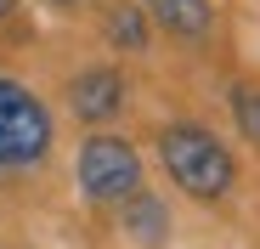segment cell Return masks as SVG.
I'll list each match as a JSON object with an SVG mask.
<instances>
[{
	"label": "cell",
	"mask_w": 260,
	"mask_h": 249,
	"mask_svg": "<svg viewBox=\"0 0 260 249\" xmlns=\"http://www.w3.org/2000/svg\"><path fill=\"white\" fill-rule=\"evenodd\" d=\"M51 153V108L0 74V170H28Z\"/></svg>",
	"instance_id": "obj_2"
},
{
	"label": "cell",
	"mask_w": 260,
	"mask_h": 249,
	"mask_svg": "<svg viewBox=\"0 0 260 249\" xmlns=\"http://www.w3.org/2000/svg\"><path fill=\"white\" fill-rule=\"evenodd\" d=\"M147 17L164 28V34H176V40H204L209 23H215V6L209 0H142Z\"/></svg>",
	"instance_id": "obj_5"
},
{
	"label": "cell",
	"mask_w": 260,
	"mask_h": 249,
	"mask_svg": "<svg viewBox=\"0 0 260 249\" xmlns=\"http://www.w3.org/2000/svg\"><path fill=\"white\" fill-rule=\"evenodd\" d=\"M68 108H74V119H85V124H108V119L124 108V79H119V68H85L74 85H68Z\"/></svg>",
	"instance_id": "obj_4"
},
{
	"label": "cell",
	"mask_w": 260,
	"mask_h": 249,
	"mask_svg": "<svg viewBox=\"0 0 260 249\" xmlns=\"http://www.w3.org/2000/svg\"><path fill=\"white\" fill-rule=\"evenodd\" d=\"M158 159H164V176L176 181L187 198H198V204H221L232 193V181H238L232 147L215 136V131L192 124V119L158 131Z\"/></svg>",
	"instance_id": "obj_1"
},
{
	"label": "cell",
	"mask_w": 260,
	"mask_h": 249,
	"mask_svg": "<svg viewBox=\"0 0 260 249\" xmlns=\"http://www.w3.org/2000/svg\"><path fill=\"white\" fill-rule=\"evenodd\" d=\"M108 34H113V46H119V51H142V46H147V12L119 6V12L108 17Z\"/></svg>",
	"instance_id": "obj_7"
},
{
	"label": "cell",
	"mask_w": 260,
	"mask_h": 249,
	"mask_svg": "<svg viewBox=\"0 0 260 249\" xmlns=\"http://www.w3.org/2000/svg\"><path fill=\"white\" fill-rule=\"evenodd\" d=\"M6 12H12V0H0V17H6Z\"/></svg>",
	"instance_id": "obj_9"
},
{
	"label": "cell",
	"mask_w": 260,
	"mask_h": 249,
	"mask_svg": "<svg viewBox=\"0 0 260 249\" xmlns=\"http://www.w3.org/2000/svg\"><path fill=\"white\" fill-rule=\"evenodd\" d=\"M74 176H79V193L91 204H124L142 193V159L124 136H85L79 142V159H74Z\"/></svg>",
	"instance_id": "obj_3"
},
{
	"label": "cell",
	"mask_w": 260,
	"mask_h": 249,
	"mask_svg": "<svg viewBox=\"0 0 260 249\" xmlns=\"http://www.w3.org/2000/svg\"><path fill=\"white\" fill-rule=\"evenodd\" d=\"M124 232L136 238V243H147V249H158V243L170 238V210H164L153 193L124 198Z\"/></svg>",
	"instance_id": "obj_6"
},
{
	"label": "cell",
	"mask_w": 260,
	"mask_h": 249,
	"mask_svg": "<svg viewBox=\"0 0 260 249\" xmlns=\"http://www.w3.org/2000/svg\"><path fill=\"white\" fill-rule=\"evenodd\" d=\"M46 6H79V0H46Z\"/></svg>",
	"instance_id": "obj_8"
}]
</instances>
